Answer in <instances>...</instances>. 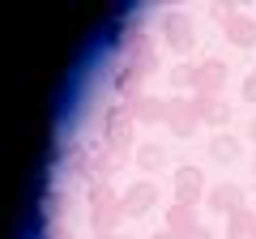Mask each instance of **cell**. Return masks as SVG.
<instances>
[{"instance_id": "13", "label": "cell", "mask_w": 256, "mask_h": 239, "mask_svg": "<svg viewBox=\"0 0 256 239\" xmlns=\"http://www.w3.org/2000/svg\"><path fill=\"white\" fill-rule=\"evenodd\" d=\"M210 154H214V162H226L230 166L239 154H244V141H239L235 132H218V137L210 141Z\"/></svg>"}, {"instance_id": "18", "label": "cell", "mask_w": 256, "mask_h": 239, "mask_svg": "<svg viewBox=\"0 0 256 239\" xmlns=\"http://www.w3.org/2000/svg\"><path fill=\"white\" fill-rule=\"evenodd\" d=\"M244 98H248V102H256V68L244 77Z\"/></svg>"}, {"instance_id": "4", "label": "cell", "mask_w": 256, "mask_h": 239, "mask_svg": "<svg viewBox=\"0 0 256 239\" xmlns=\"http://www.w3.org/2000/svg\"><path fill=\"white\" fill-rule=\"evenodd\" d=\"M171 188H175V201H180V205H196L210 184H205V171H201V166H175Z\"/></svg>"}, {"instance_id": "10", "label": "cell", "mask_w": 256, "mask_h": 239, "mask_svg": "<svg viewBox=\"0 0 256 239\" xmlns=\"http://www.w3.org/2000/svg\"><path fill=\"white\" fill-rule=\"evenodd\" d=\"M226 64L222 60H201V73H196V94H210V98H222L226 90Z\"/></svg>"}, {"instance_id": "20", "label": "cell", "mask_w": 256, "mask_h": 239, "mask_svg": "<svg viewBox=\"0 0 256 239\" xmlns=\"http://www.w3.org/2000/svg\"><path fill=\"white\" fill-rule=\"evenodd\" d=\"M248 137H252V141H256V120H252V124H248Z\"/></svg>"}, {"instance_id": "8", "label": "cell", "mask_w": 256, "mask_h": 239, "mask_svg": "<svg viewBox=\"0 0 256 239\" xmlns=\"http://www.w3.org/2000/svg\"><path fill=\"white\" fill-rule=\"evenodd\" d=\"M166 230H171L175 239H196V230H201V222H196V205L171 201V210H166Z\"/></svg>"}, {"instance_id": "6", "label": "cell", "mask_w": 256, "mask_h": 239, "mask_svg": "<svg viewBox=\"0 0 256 239\" xmlns=\"http://www.w3.org/2000/svg\"><path fill=\"white\" fill-rule=\"evenodd\" d=\"M120 205H124V218H141V214H150L158 205V188L150 180H137V184L120 196Z\"/></svg>"}, {"instance_id": "23", "label": "cell", "mask_w": 256, "mask_h": 239, "mask_svg": "<svg viewBox=\"0 0 256 239\" xmlns=\"http://www.w3.org/2000/svg\"><path fill=\"white\" fill-rule=\"evenodd\" d=\"M111 239H132V235H111Z\"/></svg>"}, {"instance_id": "1", "label": "cell", "mask_w": 256, "mask_h": 239, "mask_svg": "<svg viewBox=\"0 0 256 239\" xmlns=\"http://www.w3.org/2000/svg\"><path fill=\"white\" fill-rule=\"evenodd\" d=\"M90 222L98 235H116L120 222H124V205H120L116 188L107 180H94V188H90Z\"/></svg>"}, {"instance_id": "24", "label": "cell", "mask_w": 256, "mask_h": 239, "mask_svg": "<svg viewBox=\"0 0 256 239\" xmlns=\"http://www.w3.org/2000/svg\"><path fill=\"white\" fill-rule=\"evenodd\" d=\"M252 175H256V154H252Z\"/></svg>"}, {"instance_id": "3", "label": "cell", "mask_w": 256, "mask_h": 239, "mask_svg": "<svg viewBox=\"0 0 256 239\" xmlns=\"http://www.w3.org/2000/svg\"><path fill=\"white\" fill-rule=\"evenodd\" d=\"M162 38H166V47L171 52H192V43H196V26H192V18L188 13H166L162 18Z\"/></svg>"}, {"instance_id": "14", "label": "cell", "mask_w": 256, "mask_h": 239, "mask_svg": "<svg viewBox=\"0 0 256 239\" xmlns=\"http://www.w3.org/2000/svg\"><path fill=\"white\" fill-rule=\"evenodd\" d=\"M226 239H256V214L248 205L226 218Z\"/></svg>"}, {"instance_id": "7", "label": "cell", "mask_w": 256, "mask_h": 239, "mask_svg": "<svg viewBox=\"0 0 256 239\" xmlns=\"http://www.w3.org/2000/svg\"><path fill=\"white\" fill-rule=\"evenodd\" d=\"M205 205H210L214 214H222V218H230L235 210H244V188L230 184V180L226 184H214L210 192H205Z\"/></svg>"}, {"instance_id": "9", "label": "cell", "mask_w": 256, "mask_h": 239, "mask_svg": "<svg viewBox=\"0 0 256 239\" xmlns=\"http://www.w3.org/2000/svg\"><path fill=\"white\" fill-rule=\"evenodd\" d=\"M222 34L235 47H256V18H244V13H222Z\"/></svg>"}, {"instance_id": "19", "label": "cell", "mask_w": 256, "mask_h": 239, "mask_svg": "<svg viewBox=\"0 0 256 239\" xmlns=\"http://www.w3.org/2000/svg\"><path fill=\"white\" fill-rule=\"evenodd\" d=\"M150 239H175V235H171V230H154V235H150Z\"/></svg>"}, {"instance_id": "2", "label": "cell", "mask_w": 256, "mask_h": 239, "mask_svg": "<svg viewBox=\"0 0 256 239\" xmlns=\"http://www.w3.org/2000/svg\"><path fill=\"white\" fill-rule=\"evenodd\" d=\"M132 132H137V120H132L128 107L107 111V120H102V141H107V150L128 154V150H132Z\"/></svg>"}, {"instance_id": "11", "label": "cell", "mask_w": 256, "mask_h": 239, "mask_svg": "<svg viewBox=\"0 0 256 239\" xmlns=\"http://www.w3.org/2000/svg\"><path fill=\"white\" fill-rule=\"evenodd\" d=\"M192 107H196V120H201V124H214V128H222V124L230 120L226 98H210V94H196V98H192Z\"/></svg>"}, {"instance_id": "17", "label": "cell", "mask_w": 256, "mask_h": 239, "mask_svg": "<svg viewBox=\"0 0 256 239\" xmlns=\"http://www.w3.org/2000/svg\"><path fill=\"white\" fill-rule=\"evenodd\" d=\"M162 162H166V154H162V146H154V141H146V146L137 150V166L141 171H158Z\"/></svg>"}, {"instance_id": "12", "label": "cell", "mask_w": 256, "mask_h": 239, "mask_svg": "<svg viewBox=\"0 0 256 239\" xmlns=\"http://www.w3.org/2000/svg\"><path fill=\"white\" fill-rule=\"evenodd\" d=\"M128 111H132L137 124H162V120H166V98H150V94H141V98L128 102Z\"/></svg>"}, {"instance_id": "22", "label": "cell", "mask_w": 256, "mask_h": 239, "mask_svg": "<svg viewBox=\"0 0 256 239\" xmlns=\"http://www.w3.org/2000/svg\"><path fill=\"white\" fill-rule=\"evenodd\" d=\"M47 239H68V235H64V230H52V235H47Z\"/></svg>"}, {"instance_id": "21", "label": "cell", "mask_w": 256, "mask_h": 239, "mask_svg": "<svg viewBox=\"0 0 256 239\" xmlns=\"http://www.w3.org/2000/svg\"><path fill=\"white\" fill-rule=\"evenodd\" d=\"M196 239H214V235H210V230H205V226H201V230H196Z\"/></svg>"}, {"instance_id": "16", "label": "cell", "mask_w": 256, "mask_h": 239, "mask_svg": "<svg viewBox=\"0 0 256 239\" xmlns=\"http://www.w3.org/2000/svg\"><path fill=\"white\" fill-rule=\"evenodd\" d=\"M196 73H201V64H175L166 73V82L180 86V90H196Z\"/></svg>"}, {"instance_id": "5", "label": "cell", "mask_w": 256, "mask_h": 239, "mask_svg": "<svg viewBox=\"0 0 256 239\" xmlns=\"http://www.w3.org/2000/svg\"><path fill=\"white\" fill-rule=\"evenodd\" d=\"M196 107H192V98H166V128L175 132L180 141H188L192 132H196Z\"/></svg>"}, {"instance_id": "15", "label": "cell", "mask_w": 256, "mask_h": 239, "mask_svg": "<svg viewBox=\"0 0 256 239\" xmlns=\"http://www.w3.org/2000/svg\"><path fill=\"white\" fill-rule=\"evenodd\" d=\"M141 82H146V77H141V73H137L132 64H124V68L116 73V90L124 94L128 102H132V98H141Z\"/></svg>"}, {"instance_id": "25", "label": "cell", "mask_w": 256, "mask_h": 239, "mask_svg": "<svg viewBox=\"0 0 256 239\" xmlns=\"http://www.w3.org/2000/svg\"><path fill=\"white\" fill-rule=\"evenodd\" d=\"M98 239H111V235H98Z\"/></svg>"}]
</instances>
